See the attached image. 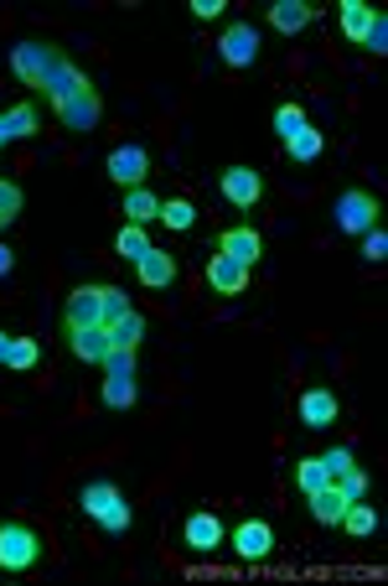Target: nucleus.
I'll return each mask as SVG.
<instances>
[{
	"label": "nucleus",
	"instance_id": "obj_4",
	"mask_svg": "<svg viewBox=\"0 0 388 586\" xmlns=\"http://www.w3.org/2000/svg\"><path fill=\"white\" fill-rule=\"evenodd\" d=\"M57 58H63V52L52 48V42H37V37H26V42H16V48H11V73L22 78L26 89H37V94H42L47 73L57 68Z\"/></svg>",
	"mask_w": 388,
	"mask_h": 586
},
{
	"label": "nucleus",
	"instance_id": "obj_13",
	"mask_svg": "<svg viewBox=\"0 0 388 586\" xmlns=\"http://www.w3.org/2000/svg\"><path fill=\"white\" fill-rule=\"evenodd\" d=\"M83 84H89V73L78 68L73 58H57V68L47 73V84H42V99L52 104V115H57V110H63V104H68V99L78 94Z\"/></svg>",
	"mask_w": 388,
	"mask_h": 586
},
{
	"label": "nucleus",
	"instance_id": "obj_35",
	"mask_svg": "<svg viewBox=\"0 0 388 586\" xmlns=\"http://www.w3.org/2000/svg\"><path fill=\"white\" fill-rule=\"evenodd\" d=\"M332 483H337V488H342V498L347 504H358V498H367V477L358 468H347L342 477H332Z\"/></svg>",
	"mask_w": 388,
	"mask_h": 586
},
{
	"label": "nucleus",
	"instance_id": "obj_22",
	"mask_svg": "<svg viewBox=\"0 0 388 586\" xmlns=\"http://www.w3.org/2000/svg\"><path fill=\"white\" fill-rule=\"evenodd\" d=\"M373 11H378V5H367V0H342L337 22H342V37H347V42H358V48H363L367 26H373Z\"/></svg>",
	"mask_w": 388,
	"mask_h": 586
},
{
	"label": "nucleus",
	"instance_id": "obj_31",
	"mask_svg": "<svg viewBox=\"0 0 388 586\" xmlns=\"http://www.w3.org/2000/svg\"><path fill=\"white\" fill-rule=\"evenodd\" d=\"M22 203H26V192L0 177V229H11V224L22 218Z\"/></svg>",
	"mask_w": 388,
	"mask_h": 586
},
{
	"label": "nucleus",
	"instance_id": "obj_25",
	"mask_svg": "<svg viewBox=\"0 0 388 586\" xmlns=\"http://www.w3.org/2000/svg\"><path fill=\"white\" fill-rule=\"evenodd\" d=\"M109 343H115V348H130V353L145 343V317H140L135 306H130L125 317H115V322H109Z\"/></svg>",
	"mask_w": 388,
	"mask_h": 586
},
{
	"label": "nucleus",
	"instance_id": "obj_18",
	"mask_svg": "<svg viewBox=\"0 0 388 586\" xmlns=\"http://www.w3.org/2000/svg\"><path fill=\"white\" fill-rule=\"evenodd\" d=\"M218 250L223 255H233L238 265H259V255H264V239H259V229H249V224H238V229H223L218 234Z\"/></svg>",
	"mask_w": 388,
	"mask_h": 586
},
{
	"label": "nucleus",
	"instance_id": "obj_19",
	"mask_svg": "<svg viewBox=\"0 0 388 586\" xmlns=\"http://www.w3.org/2000/svg\"><path fill=\"white\" fill-rule=\"evenodd\" d=\"M68 348L83 364H104L115 353V343H109V328H78V332H68Z\"/></svg>",
	"mask_w": 388,
	"mask_h": 586
},
{
	"label": "nucleus",
	"instance_id": "obj_1",
	"mask_svg": "<svg viewBox=\"0 0 388 586\" xmlns=\"http://www.w3.org/2000/svg\"><path fill=\"white\" fill-rule=\"evenodd\" d=\"M78 509L83 519H93L104 535H130L135 530V509H130V498L119 488L115 477H89L83 488H78Z\"/></svg>",
	"mask_w": 388,
	"mask_h": 586
},
{
	"label": "nucleus",
	"instance_id": "obj_39",
	"mask_svg": "<svg viewBox=\"0 0 388 586\" xmlns=\"http://www.w3.org/2000/svg\"><path fill=\"white\" fill-rule=\"evenodd\" d=\"M5 353H11V332L0 328V364H5Z\"/></svg>",
	"mask_w": 388,
	"mask_h": 586
},
{
	"label": "nucleus",
	"instance_id": "obj_30",
	"mask_svg": "<svg viewBox=\"0 0 388 586\" xmlns=\"http://www.w3.org/2000/svg\"><path fill=\"white\" fill-rule=\"evenodd\" d=\"M326 483H332V472H326L321 457H306V462L296 468V488L300 493H316V488H326Z\"/></svg>",
	"mask_w": 388,
	"mask_h": 586
},
{
	"label": "nucleus",
	"instance_id": "obj_10",
	"mask_svg": "<svg viewBox=\"0 0 388 586\" xmlns=\"http://www.w3.org/2000/svg\"><path fill=\"white\" fill-rule=\"evenodd\" d=\"M218 192H223V198H229L233 208H244L249 213L254 203H259V198H264V171H259V166H223V177H218Z\"/></svg>",
	"mask_w": 388,
	"mask_h": 586
},
{
	"label": "nucleus",
	"instance_id": "obj_34",
	"mask_svg": "<svg viewBox=\"0 0 388 586\" xmlns=\"http://www.w3.org/2000/svg\"><path fill=\"white\" fill-rule=\"evenodd\" d=\"M363 48L373 52V58H384V52H388V16H384V11H373V26H367Z\"/></svg>",
	"mask_w": 388,
	"mask_h": 586
},
{
	"label": "nucleus",
	"instance_id": "obj_6",
	"mask_svg": "<svg viewBox=\"0 0 388 586\" xmlns=\"http://www.w3.org/2000/svg\"><path fill=\"white\" fill-rule=\"evenodd\" d=\"M78 328H109L104 317V285H73L68 302H63V332Z\"/></svg>",
	"mask_w": 388,
	"mask_h": 586
},
{
	"label": "nucleus",
	"instance_id": "obj_37",
	"mask_svg": "<svg viewBox=\"0 0 388 586\" xmlns=\"http://www.w3.org/2000/svg\"><path fill=\"white\" fill-rule=\"evenodd\" d=\"M223 11H229V0H192V16L197 22H218Z\"/></svg>",
	"mask_w": 388,
	"mask_h": 586
},
{
	"label": "nucleus",
	"instance_id": "obj_16",
	"mask_svg": "<svg viewBox=\"0 0 388 586\" xmlns=\"http://www.w3.org/2000/svg\"><path fill=\"white\" fill-rule=\"evenodd\" d=\"M342 416V399L332 395V390H321V384H311V390H300V425H311V431H326V425Z\"/></svg>",
	"mask_w": 388,
	"mask_h": 586
},
{
	"label": "nucleus",
	"instance_id": "obj_28",
	"mask_svg": "<svg viewBox=\"0 0 388 586\" xmlns=\"http://www.w3.org/2000/svg\"><path fill=\"white\" fill-rule=\"evenodd\" d=\"M160 224L177 229V234H186V229L197 224V208H192L186 198H160Z\"/></svg>",
	"mask_w": 388,
	"mask_h": 586
},
{
	"label": "nucleus",
	"instance_id": "obj_36",
	"mask_svg": "<svg viewBox=\"0 0 388 586\" xmlns=\"http://www.w3.org/2000/svg\"><path fill=\"white\" fill-rule=\"evenodd\" d=\"M321 462H326L332 477H342L347 468H358V462H352V446H332V451H321Z\"/></svg>",
	"mask_w": 388,
	"mask_h": 586
},
{
	"label": "nucleus",
	"instance_id": "obj_9",
	"mask_svg": "<svg viewBox=\"0 0 388 586\" xmlns=\"http://www.w3.org/2000/svg\"><path fill=\"white\" fill-rule=\"evenodd\" d=\"M57 119H63V130H73V136H93L99 130V119H104V99H99V89H93V78L78 89V94L57 110Z\"/></svg>",
	"mask_w": 388,
	"mask_h": 586
},
{
	"label": "nucleus",
	"instance_id": "obj_15",
	"mask_svg": "<svg viewBox=\"0 0 388 586\" xmlns=\"http://www.w3.org/2000/svg\"><path fill=\"white\" fill-rule=\"evenodd\" d=\"M135 276H140V285H145V291H171V285H177V255L151 244V250L135 259Z\"/></svg>",
	"mask_w": 388,
	"mask_h": 586
},
{
	"label": "nucleus",
	"instance_id": "obj_12",
	"mask_svg": "<svg viewBox=\"0 0 388 586\" xmlns=\"http://www.w3.org/2000/svg\"><path fill=\"white\" fill-rule=\"evenodd\" d=\"M218 58H223L229 68H254V63H259V26L229 22L223 37H218Z\"/></svg>",
	"mask_w": 388,
	"mask_h": 586
},
{
	"label": "nucleus",
	"instance_id": "obj_11",
	"mask_svg": "<svg viewBox=\"0 0 388 586\" xmlns=\"http://www.w3.org/2000/svg\"><path fill=\"white\" fill-rule=\"evenodd\" d=\"M229 545H233V556H238V561H249V565L270 561V556H274V524H270V519H244V524L229 535Z\"/></svg>",
	"mask_w": 388,
	"mask_h": 586
},
{
	"label": "nucleus",
	"instance_id": "obj_27",
	"mask_svg": "<svg viewBox=\"0 0 388 586\" xmlns=\"http://www.w3.org/2000/svg\"><path fill=\"white\" fill-rule=\"evenodd\" d=\"M321 145H326V136H321L316 125H306V130H300V136H290V141H285V151H290V162H316L321 156Z\"/></svg>",
	"mask_w": 388,
	"mask_h": 586
},
{
	"label": "nucleus",
	"instance_id": "obj_5",
	"mask_svg": "<svg viewBox=\"0 0 388 586\" xmlns=\"http://www.w3.org/2000/svg\"><path fill=\"white\" fill-rule=\"evenodd\" d=\"M332 218H337V229H342V234H367V229L384 218V203H378L367 188H347L342 198H337Z\"/></svg>",
	"mask_w": 388,
	"mask_h": 586
},
{
	"label": "nucleus",
	"instance_id": "obj_23",
	"mask_svg": "<svg viewBox=\"0 0 388 586\" xmlns=\"http://www.w3.org/2000/svg\"><path fill=\"white\" fill-rule=\"evenodd\" d=\"M378 524H384V519H378V509H373L367 498H358V504H347V514H342V524H337V530H347L352 539H373V535H378Z\"/></svg>",
	"mask_w": 388,
	"mask_h": 586
},
{
	"label": "nucleus",
	"instance_id": "obj_21",
	"mask_svg": "<svg viewBox=\"0 0 388 586\" xmlns=\"http://www.w3.org/2000/svg\"><path fill=\"white\" fill-rule=\"evenodd\" d=\"M311 16H316V11H311L306 0H274V5H270V26H274V31H285V37L306 31Z\"/></svg>",
	"mask_w": 388,
	"mask_h": 586
},
{
	"label": "nucleus",
	"instance_id": "obj_38",
	"mask_svg": "<svg viewBox=\"0 0 388 586\" xmlns=\"http://www.w3.org/2000/svg\"><path fill=\"white\" fill-rule=\"evenodd\" d=\"M11 270H16V255H11V250L0 244V276H11Z\"/></svg>",
	"mask_w": 388,
	"mask_h": 586
},
{
	"label": "nucleus",
	"instance_id": "obj_8",
	"mask_svg": "<svg viewBox=\"0 0 388 586\" xmlns=\"http://www.w3.org/2000/svg\"><path fill=\"white\" fill-rule=\"evenodd\" d=\"M182 545L192 556H212V550L229 545V530H223V519L212 514V509H197V514L182 519Z\"/></svg>",
	"mask_w": 388,
	"mask_h": 586
},
{
	"label": "nucleus",
	"instance_id": "obj_3",
	"mask_svg": "<svg viewBox=\"0 0 388 586\" xmlns=\"http://www.w3.org/2000/svg\"><path fill=\"white\" fill-rule=\"evenodd\" d=\"M99 399H104V410H135L140 384H135V353L130 348H115L104 358V390H99Z\"/></svg>",
	"mask_w": 388,
	"mask_h": 586
},
{
	"label": "nucleus",
	"instance_id": "obj_20",
	"mask_svg": "<svg viewBox=\"0 0 388 586\" xmlns=\"http://www.w3.org/2000/svg\"><path fill=\"white\" fill-rule=\"evenodd\" d=\"M306 504H311V519H316V524H326V530H337V524H342V514H347V498H342V488H337V483H326V488H316V493H306Z\"/></svg>",
	"mask_w": 388,
	"mask_h": 586
},
{
	"label": "nucleus",
	"instance_id": "obj_29",
	"mask_svg": "<svg viewBox=\"0 0 388 586\" xmlns=\"http://www.w3.org/2000/svg\"><path fill=\"white\" fill-rule=\"evenodd\" d=\"M311 119H306V110L300 104H274V136L280 141H290V136H300Z\"/></svg>",
	"mask_w": 388,
	"mask_h": 586
},
{
	"label": "nucleus",
	"instance_id": "obj_26",
	"mask_svg": "<svg viewBox=\"0 0 388 586\" xmlns=\"http://www.w3.org/2000/svg\"><path fill=\"white\" fill-rule=\"evenodd\" d=\"M145 250H151V234H145L140 224H119V234H115V255L135 265V259L145 255Z\"/></svg>",
	"mask_w": 388,
	"mask_h": 586
},
{
	"label": "nucleus",
	"instance_id": "obj_33",
	"mask_svg": "<svg viewBox=\"0 0 388 586\" xmlns=\"http://www.w3.org/2000/svg\"><path fill=\"white\" fill-rule=\"evenodd\" d=\"M358 239H363V259H367V265H384V259H388V229H384V224H373V229L358 234Z\"/></svg>",
	"mask_w": 388,
	"mask_h": 586
},
{
	"label": "nucleus",
	"instance_id": "obj_14",
	"mask_svg": "<svg viewBox=\"0 0 388 586\" xmlns=\"http://www.w3.org/2000/svg\"><path fill=\"white\" fill-rule=\"evenodd\" d=\"M207 285L218 291V296H244L249 291V265H238L233 255H207Z\"/></svg>",
	"mask_w": 388,
	"mask_h": 586
},
{
	"label": "nucleus",
	"instance_id": "obj_24",
	"mask_svg": "<svg viewBox=\"0 0 388 586\" xmlns=\"http://www.w3.org/2000/svg\"><path fill=\"white\" fill-rule=\"evenodd\" d=\"M151 218H160V198L151 188H125V224H151Z\"/></svg>",
	"mask_w": 388,
	"mask_h": 586
},
{
	"label": "nucleus",
	"instance_id": "obj_2",
	"mask_svg": "<svg viewBox=\"0 0 388 586\" xmlns=\"http://www.w3.org/2000/svg\"><path fill=\"white\" fill-rule=\"evenodd\" d=\"M42 561V535L26 519H0V571H31Z\"/></svg>",
	"mask_w": 388,
	"mask_h": 586
},
{
	"label": "nucleus",
	"instance_id": "obj_7",
	"mask_svg": "<svg viewBox=\"0 0 388 586\" xmlns=\"http://www.w3.org/2000/svg\"><path fill=\"white\" fill-rule=\"evenodd\" d=\"M104 171H109V182H119V188H145V177H151V151L140 141H125L109 151Z\"/></svg>",
	"mask_w": 388,
	"mask_h": 586
},
{
	"label": "nucleus",
	"instance_id": "obj_17",
	"mask_svg": "<svg viewBox=\"0 0 388 586\" xmlns=\"http://www.w3.org/2000/svg\"><path fill=\"white\" fill-rule=\"evenodd\" d=\"M42 130V115H37V104H11V110H0V145L11 141H31Z\"/></svg>",
	"mask_w": 388,
	"mask_h": 586
},
{
	"label": "nucleus",
	"instance_id": "obj_32",
	"mask_svg": "<svg viewBox=\"0 0 388 586\" xmlns=\"http://www.w3.org/2000/svg\"><path fill=\"white\" fill-rule=\"evenodd\" d=\"M37 364V337H11V353H5V369H16V374H26Z\"/></svg>",
	"mask_w": 388,
	"mask_h": 586
}]
</instances>
